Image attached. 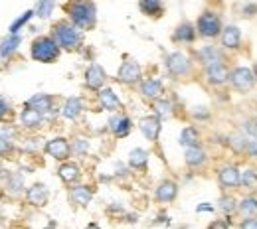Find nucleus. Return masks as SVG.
<instances>
[{"mask_svg": "<svg viewBox=\"0 0 257 229\" xmlns=\"http://www.w3.org/2000/svg\"><path fill=\"white\" fill-rule=\"evenodd\" d=\"M200 58L204 60L206 66H216V64H222V54L212 48V46H206L202 52H200Z\"/></svg>", "mask_w": 257, "mask_h": 229, "instance_id": "b1692460", "label": "nucleus"}, {"mask_svg": "<svg viewBox=\"0 0 257 229\" xmlns=\"http://www.w3.org/2000/svg\"><path fill=\"white\" fill-rule=\"evenodd\" d=\"M64 10L67 12L69 20L81 28V30H91L95 26L97 20V8L93 0H69L64 6Z\"/></svg>", "mask_w": 257, "mask_h": 229, "instance_id": "f257e3e1", "label": "nucleus"}, {"mask_svg": "<svg viewBox=\"0 0 257 229\" xmlns=\"http://www.w3.org/2000/svg\"><path fill=\"white\" fill-rule=\"evenodd\" d=\"M184 158H186V164H188V166L196 168V166H202V164L206 162V152H204L200 146H188Z\"/></svg>", "mask_w": 257, "mask_h": 229, "instance_id": "f3484780", "label": "nucleus"}, {"mask_svg": "<svg viewBox=\"0 0 257 229\" xmlns=\"http://www.w3.org/2000/svg\"><path fill=\"white\" fill-rule=\"evenodd\" d=\"M208 229H227V223H225L224 219H216Z\"/></svg>", "mask_w": 257, "mask_h": 229, "instance_id": "ea45409f", "label": "nucleus"}, {"mask_svg": "<svg viewBox=\"0 0 257 229\" xmlns=\"http://www.w3.org/2000/svg\"><path fill=\"white\" fill-rule=\"evenodd\" d=\"M253 73H255V79H257V66H255V69H253Z\"/></svg>", "mask_w": 257, "mask_h": 229, "instance_id": "49530a36", "label": "nucleus"}, {"mask_svg": "<svg viewBox=\"0 0 257 229\" xmlns=\"http://www.w3.org/2000/svg\"><path fill=\"white\" fill-rule=\"evenodd\" d=\"M28 201L32 205H46V201H48V190H46V186L38 184V186L30 188L28 190Z\"/></svg>", "mask_w": 257, "mask_h": 229, "instance_id": "a211bd4d", "label": "nucleus"}, {"mask_svg": "<svg viewBox=\"0 0 257 229\" xmlns=\"http://www.w3.org/2000/svg\"><path fill=\"white\" fill-rule=\"evenodd\" d=\"M194 38H196V30H194V26L190 22L180 24L176 28V32H174V40L180 42V44H190V42H194Z\"/></svg>", "mask_w": 257, "mask_h": 229, "instance_id": "dca6fc26", "label": "nucleus"}, {"mask_svg": "<svg viewBox=\"0 0 257 229\" xmlns=\"http://www.w3.org/2000/svg\"><path fill=\"white\" fill-rule=\"evenodd\" d=\"M214 207H210V203H202L200 207H198V211H212Z\"/></svg>", "mask_w": 257, "mask_h": 229, "instance_id": "c03bdc74", "label": "nucleus"}, {"mask_svg": "<svg viewBox=\"0 0 257 229\" xmlns=\"http://www.w3.org/2000/svg\"><path fill=\"white\" fill-rule=\"evenodd\" d=\"M111 131L115 132L117 136H125L131 131V121L127 117H113L111 119Z\"/></svg>", "mask_w": 257, "mask_h": 229, "instance_id": "393cba45", "label": "nucleus"}, {"mask_svg": "<svg viewBox=\"0 0 257 229\" xmlns=\"http://www.w3.org/2000/svg\"><path fill=\"white\" fill-rule=\"evenodd\" d=\"M166 67H168V71L174 73V75H184V73L188 71V67H190V60H188L186 54H182V52H174L172 56H168Z\"/></svg>", "mask_w": 257, "mask_h": 229, "instance_id": "423d86ee", "label": "nucleus"}, {"mask_svg": "<svg viewBox=\"0 0 257 229\" xmlns=\"http://www.w3.org/2000/svg\"><path fill=\"white\" fill-rule=\"evenodd\" d=\"M231 83L239 91H249L255 83V73L249 67H235L231 71Z\"/></svg>", "mask_w": 257, "mask_h": 229, "instance_id": "39448f33", "label": "nucleus"}, {"mask_svg": "<svg viewBox=\"0 0 257 229\" xmlns=\"http://www.w3.org/2000/svg\"><path fill=\"white\" fill-rule=\"evenodd\" d=\"M237 209H239V213L243 215V219H255L257 217V199L251 196L245 197V199H241L239 205H237Z\"/></svg>", "mask_w": 257, "mask_h": 229, "instance_id": "2eb2a0df", "label": "nucleus"}, {"mask_svg": "<svg viewBox=\"0 0 257 229\" xmlns=\"http://www.w3.org/2000/svg\"><path fill=\"white\" fill-rule=\"evenodd\" d=\"M131 164L133 166H137V168H141V166H145L147 164V158H149V154L143 150V148H137V150H133L131 152Z\"/></svg>", "mask_w": 257, "mask_h": 229, "instance_id": "473e14b6", "label": "nucleus"}, {"mask_svg": "<svg viewBox=\"0 0 257 229\" xmlns=\"http://www.w3.org/2000/svg\"><path fill=\"white\" fill-rule=\"evenodd\" d=\"M52 10H54V0H40L38 2L36 12H38L40 18H50L52 16Z\"/></svg>", "mask_w": 257, "mask_h": 229, "instance_id": "2f4dec72", "label": "nucleus"}, {"mask_svg": "<svg viewBox=\"0 0 257 229\" xmlns=\"http://www.w3.org/2000/svg\"><path fill=\"white\" fill-rule=\"evenodd\" d=\"M241 229H257V219H245L241 223Z\"/></svg>", "mask_w": 257, "mask_h": 229, "instance_id": "58836bf2", "label": "nucleus"}, {"mask_svg": "<svg viewBox=\"0 0 257 229\" xmlns=\"http://www.w3.org/2000/svg\"><path fill=\"white\" fill-rule=\"evenodd\" d=\"M6 113H8V105L0 99V119H4V115H6Z\"/></svg>", "mask_w": 257, "mask_h": 229, "instance_id": "79ce46f5", "label": "nucleus"}, {"mask_svg": "<svg viewBox=\"0 0 257 229\" xmlns=\"http://www.w3.org/2000/svg\"><path fill=\"white\" fill-rule=\"evenodd\" d=\"M141 131H143V134H145L149 140H157V136H159V132H161V123H159V119H155V117L143 119V121H141Z\"/></svg>", "mask_w": 257, "mask_h": 229, "instance_id": "4468645a", "label": "nucleus"}, {"mask_svg": "<svg viewBox=\"0 0 257 229\" xmlns=\"http://www.w3.org/2000/svg\"><path fill=\"white\" fill-rule=\"evenodd\" d=\"M79 144H77V152H85L87 150V142L85 140H77Z\"/></svg>", "mask_w": 257, "mask_h": 229, "instance_id": "37998d69", "label": "nucleus"}, {"mask_svg": "<svg viewBox=\"0 0 257 229\" xmlns=\"http://www.w3.org/2000/svg\"><path fill=\"white\" fill-rule=\"evenodd\" d=\"M155 109L159 111V115H161V117H168V115H170V109H172V107H170V103H168V101L157 99V101H155Z\"/></svg>", "mask_w": 257, "mask_h": 229, "instance_id": "f704fd0d", "label": "nucleus"}, {"mask_svg": "<svg viewBox=\"0 0 257 229\" xmlns=\"http://www.w3.org/2000/svg\"><path fill=\"white\" fill-rule=\"evenodd\" d=\"M141 79V67L135 62H127L119 69V81L123 83H137Z\"/></svg>", "mask_w": 257, "mask_h": 229, "instance_id": "1a4fd4ad", "label": "nucleus"}, {"mask_svg": "<svg viewBox=\"0 0 257 229\" xmlns=\"http://www.w3.org/2000/svg\"><path fill=\"white\" fill-rule=\"evenodd\" d=\"M28 107H32L40 113H46V111L52 109V97L50 95H36L28 101Z\"/></svg>", "mask_w": 257, "mask_h": 229, "instance_id": "a878e982", "label": "nucleus"}, {"mask_svg": "<svg viewBox=\"0 0 257 229\" xmlns=\"http://www.w3.org/2000/svg\"><path fill=\"white\" fill-rule=\"evenodd\" d=\"M206 75H208V81L214 83V85H222L229 79V71L224 64H216V66H208L206 69Z\"/></svg>", "mask_w": 257, "mask_h": 229, "instance_id": "9d476101", "label": "nucleus"}, {"mask_svg": "<svg viewBox=\"0 0 257 229\" xmlns=\"http://www.w3.org/2000/svg\"><path fill=\"white\" fill-rule=\"evenodd\" d=\"M245 138H247V144H245L247 154L257 158V136H245Z\"/></svg>", "mask_w": 257, "mask_h": 229, "instance_id": "c9c22d12", "label": "nucleus"}, {"mask_svg": "<svg viewBox=\"0 0 257 229\" xmlns=\"http://www.w3.org/2000/svg\"><path fill=\"white\" fill-rule=\"evenodd\" d=\"M180 142L184 144V146H198V142H200V134L198 131L194 129V127H186L182 134H180Z\"/></svg>", "mask_w": 257, "mask_h": 229, "instance_id": "c756f323", "label": "nucleus"}, {"mask_svg": "<svg viewBox=\"0 0 257 229\" xmlns=\"http://www.w3.org/2000/svg\"><path fill=\"white\" fill-rule=\"evenodd\" d=\"M20 119H22V125H24V127H28V129H36V127L42 123V113H40V111H36V109H32V107H28L26 111H22Z\"/></svg>", "mask_w": 257, "mask_h": 229, "instance_id": "6ab92c4d", "label": "nucleus"}, {"mask_svg": "<svg viewBox=\"0 0 257 229\" xmlns=\"http://www.w3.org/2000/svg\"><path fill=\"white\" fill-rule=\"evenodd\" d=\"M8 150H10V142L4 140V138H0V154H6Z\"/></svg>", "mask_w": 257, "mask_h": 229, "instance_id": "a19ab883", "label": "nucleus"}, {"mask_svg": "<svg viewBox=\"0 0 257 229\" xmlns=\"http://www.w3.org/2000/svg\"><path fill=\"white\" fill-rule=\"evenodd\" d=\"M60 56V46L54 38H38L32 44V58L42 64H52Z\"/></svg>", "mask_w": 257, "mask_h": 229, "instance_id": "7ed1b4c3", "label": "nucleus"}, {"mask_svg": "<svg viewBox=\"0 0 257 229\" xmlns=\"http://www.w3.org/2000/svg\"><path fill=\"white\" fill-rule=\"evenodd\" d=\"M46 150H48L50 156H54V158H58V160L69 158V144H67V140H64V138H54V140H50L48 146H46Z\"/></svg>", "mask_w": 257, "mask_h": 229, "instance_id": "0eeeda50", "label": "nucleus"}, {"mask_svg": "<svg viewBox=\"0 0 257 229\" xmlns=\"http://www.w3.org/2000/svg\"><path fill=\"white\" fill-rule=\"evenodd\" d=\"M87 229H99V227H97L95 223H91V225H87Z\"/></svg>", "mask_w": 257, "mask_h": 229, "instance_id": "a18cd8bd", "label": "nucleus"}, {"mask_svg": "<svg viewBox=\"0 0 257 229\" xmlns=\"http://www.w3.org/2000/svg\"><path fill=\"white\" fill-rule=\"evenodd\" d=\"M198 32L204 38H216L222 34V20L216 12H204L198 18Z\"/></svg>", "mask_w": 257, "mask_h": 229, "instance_id": "20e7f679", "label": "nucleus"}, {"mask_svg": "<svg viewBox=\"0 0 257 229\" xmlns=\"http://www.w3.org/2000/svg\"><path fill=\"white\" fill-rule=\"evenodd\" d=\"M139 8H141L143 14L151 16V18H161L164 14L162 0H139Z\"/></svg>", "mask_w": 257, "mask_h": 229, "instance_id": "f8f14e48", "label": "nucleus"}, {"mask_svg": "<svg viewBox=\"0 0 257 229\" xmlns=\"http://www.w3.org/2000/svg\"><path fill=\"white\" fill-rule=\"evenodd\" d=\"M32 14H34V12H32V10H30V12H26V14L22 16V18H18V20H16V22L12 24V28H10V32H12V34H16V32H18V28H20L22 24H26V22L30 20V16H32Z\"/></svg>", "mask_w": 257, "mask_h": 229, "instance_id": "e433bc0d", "label": "nucleus"}, {"mask_svg": "<svg viewBox=\"0 0 257 229\" xmlns=\"http://www.w3.org/2000/svg\"><path fill=\"white\" fill-rule=\"evenodd\" d=\"M85 83H87V87H91V89H99V87L105 83V71H103V67L97 66V64L89 66L87 73H85Z\"/></svg>", "mask_w": 257, "mask_h": 229, "instance_id": "9b49d317", "label": "nucleus"}, {"mask_svg": "<svg viewBox=\"0 0 257 229\" xmlns=\"http://www.w3.org/2000/svg\"><path fill=\"white\" fill-rule=\"evenodd\" d=\"M239 42H241V32H239L237 26H227L222 32V44L227 50H237Z\"/></svg>", "mask_w": 257, "mask_h": 229, "instance_id": "ddd939ff", "label": "nucleus"}, {"mask_svg": "<svg viewBox=\"0 0 257 229\" xmlns=\"http://www.w3.org/2000/svg\"><path fill=\"white\" fill-rule=\"evenodd\" d=\"M218 205H220L222 211H227V213H229V211L235 209V199H233L231 196H224L220 201H218Z\"/></svg>", "mask_w": 257, "mask_h": 229, "instance_id": "72a5a7b5", "label": "nucleus"}, {"mask_svg": "<svg viewBox=\"0 0 257 229\" xmlns=\"http://www.w3.org/2000/svg\"><path fill=\"white\" fill-rule=\"evenodd\" d=\"M159 201H172L176 197V184L174 182H162L157 190Z\"/></svg>", "mask_w": 257, "mask_h": 229, "instance_id": "5701e85b", "label": "nucleus"}, {"mask_svg": "<svg viewBox=\"0 0 257 229\" xmlns=\"http://www.w3.org/2000/svg\"><path fill=\"white\" fill-rule=\"evenodd\" d=\"M60 178L64 180L65 184H73L79 180V168L77 164H64L60 168Z\"/></svg>", "mask_w": 257, "mask_h": 229, "instance_id": "4be33fe9", "label": "nucleus"}, {"mask_svg": "<svg viewBox=\"0 0 257 229\" xmlns=\"http://www.w3.org/2000/svg\"><path fill=\"white\" fill-rule=\"evenodd\" d=\"M91 190L89 188H85V186H77V188H73L71 190V194H69V197H71V201L73 203H77V205H87L89 203V199H91Z\"/></svg>", "mask_w": 257, "mask_h": 229, "instance_id": "aec40b11", "label": "nucleus"}, {"mask_svg": "<svg viewBox=\"0 0 257 229\" xmlns=\"http://www.w3.org/2000/svg\"><path fill=\"white\" fill-rule=\"evenodd\" d=\"M218 178H220V184L225 186V188H235L241 182V174H239V170L235 166H225V168H222Z\"/></svg>", "mask_w": 257, "mask_h": 229, "instance_id": "6e6552de", "label": "nucleus"}, {"mask_svg": "<svg viewBox=\"0 0 257 229\" xmlns=\"http://www.w3.org/2000/svg\"><path fill=\"white\" fill-rule=\"evenodd\" d=\"M245 136H257V121H247L243 127Z\"/></svg>", "mask_w": 257, "mask_h": 229, "instance_id": "4c0bfd02", "label": "nucleus"}, {"mask_svg": "<svg viewBox=\"0 0 257 229\" xmlns=\"http://www.w3.org/2000/svg\"><path fill=\"white\" fill-rule=\"evenodd\" d=\"M243 188L247 190H255L257 188V172L255 170H245L241 172V182H239Z\"/></svg>", "mask_w": 257, "mask_h": 229, "instance_id": "7c9ffc66", "label": "nucleus"}, {"mask_svg": "<svg viewBox=\"0 0 257 229\" xmlns=\"http://www.w3.org/2000/svg\"><path fill=\"white\" fill-rule=\"evenodd\" d=\"M143 95L147 99H157L161 95V89H162V83L159 79H147L143 81Z\"/></svg>", "mask_w": 257, "mask_h": 229, "instance_id": "412c9836", "label": "nucleus"}, {"mask_svg": "<svg viewBox=\"0 0 257 229\" xmlns=\"http://www.w3.org/2000/svg\"><path fill=\"white\" fill-rule=\"evenodd\" d=\"M79 113H81V101H79L77 97L67 99V103H65V107H64L65 119H77Z\"/></svg>", "mask_w": 257, "mask_h": 229, "instance_id": "bb28decb", "label": "nucleus"}, {"mask_svg": "<svg viewBox=\"0 0 257 229\" xmlns=\"http://www.w3.org/2000/svg\"><path fill=\"white\" fill-rule=\"evenodd\" d=\"M20 46V36H16V34H12L10 38H6L2 44H0V54L6 58V56H10L12 52H16V48Z\"/></svg>", "mask_w": 257, "mask_h": 229, "instance_id": "c85d7f7f", "label": "nucleus"}, {"mask_svg": "<svg viewBox=\"0 0 257 229\" xmlns=\"http://www.w3.org/2000/svg\"><path fill=\"white\" fill-rule=\"evenodd\" d=\"M52 38L58 42V46L60 48H64V50H77L79 46H81V42H83V34L79 32V28L73 24V22H58V24H54V28H52Z\"/></svg>", "mask_w": 257, "mask_h": 229, "instance_id": "f03ea898", "label": "nucleus"}, {"mask_svg": "<svg viewBox=\"0 0 257 229\" xmlns=\"http://www.w3.org/2000/svg\"><path fill=\"white\" fill-rule=\"evenodd\" d=\"M99 101H101V105H103L105 109H117V107L121 105L119 97H117V95H115L111 89L101 91V93H99Z\"/></svg>", "mask_w": 257, "mask_h": 229, "instance_id": "cd10ccee", "label": "nucleus"}]
</instances>
